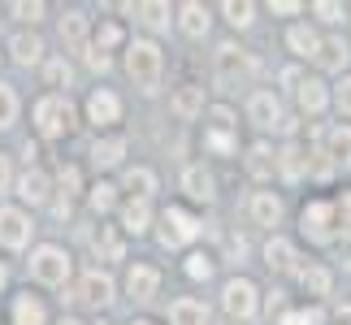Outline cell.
Here are the masks:
<instances>
[{
    "label": "cell",
    "instance_id": "obj_41",
    "mask_svg": "<svg viewBox=\"0 0 351 325\" xmlns=\"http://www.w3.org/2000/svg\"><path fill=\"white\" fill-rule=\"evenodd\" d=\"M9 13H13V18H22V22H31V26H35V22H44V13H48V9L39 5V0H18V5H9Z\"/></svg>",
    "mask_w": 351,
    "mask_h": 325
},
{
    "label": "cell",
    "instance_id": "obj_45",
    "mask_svg": "<svg viewBox=\"0 0 351 325\" xmlns=\"http://www.w3.org/2000/svg\"><path fill=\"white\" fill-rule=\"evenodd\" d=\"M334 104H339V113L351 117V74L339 78V87H334Z\"/></svg>",
    "mask_w": 351,
    "mask_h": 325
},
{
    "label": "cell",
    "instance_id": "obj_13",
    "mask_svg": "<svg viewBox=\"0 0 351 325\" xmlns=\"http://www.w3.org/2000/svg\"><path fill=\"white\" fill-rule=\"evenodd\" d=\"M274 169H278V173H282L287 182H300L304 173L313 169V156H308L300 143H287L282 152H274Z\"/></svg>",
    "mask_w": 351,
    "mask_h": 325
},
{
    "label": "cell",
    "instance_id": "obj_9",
    "mask_svg": "<svg viewBox=\"0 0 351 325\" xmlns=\"http://www.w3.org/2000/svg\"><path fill=\"white\" fill-rule=\"evenodd\" d=\"M35 234V221L26 208H13V204H0V248L9 252H22Z\"/></svg>",
    "mask_w": 351,
    "mask_h": 325
},
{
    "label": "cell",
    "instance_id": "obj_56",
    "mask_svg": "<svg viewBox=\"0 0 351 325\" xmlns=\"http://www.w3.org/2000/svg\"><path fill=\"white\" fill-rule=\"evenodd\" d=\"M130 325H156V321H130Z\"/></svg>",
    "mask_w": 351,
    "mask_h": 325
},
{
    "label": "cell",
    "instance_id": "obj_30",
    "mask_svg": "<svg viewBox=\"0 0 351 325\" xmlns=\"http://www.w3.org/2000/svg\"><path fill=\"white\" fill-rule=\"evenodd\" d=\"M287 48L295 52V57H313L317 61V48H321V35L313 31V26H291V31H287Z\"/></svg>",
    "mask_w": 351,
    "mask_h": 325
},
{
    "label": "cell",
    "instance_id": "obj_2",
    "mask_svg": "<svg viewBox=\"0 0 351 325\" xmlns=\"http://www.w3.org/2000/svg\"><path fill=\"white\" fill-rule=\"evenodd\" d=\"M213 74H217L221 87H247L261 74V61L239 44H217V52H213Z\"/></svg>",
    "mask_w": 351,
    "mask_h": 325
},
{
    "label": "cell",
    "instance_id": "obj_55",
    "mask_svg": "<svg viewBox=\"0 0 351 325\" xmlns=\"http://www.w3.org/2000/svg\"><path fill=\"white\" fill-rule=\"evenodd\" d=\"M57 325H83V321H78V317H61Z\"/></svg>",
    "mask_w": 351,
    "mask_h": 325
},
{
    "label": "cell",
    "instance_id": "obj_28",
    "mask_svg": "<svg viewBox=\"0 0 351 325\" xmlns=\"http://www.w3.org/2000/svg\"><path fill=\"white\" fill-rule=\"evenodd\" d=\"M265 265L274 269V274H287V269H295V243L282 239V234H274V239L265 243Z\"/></svg>",
    "mask_w": 351,
    "mask_h": 325
},
{
    "label": "cell",
    "instance_id": "obj_25",
    "mask_svg": "<svg viewBox=\"0 0 351 325\" xmlns=\"http://www.w3.org/2000/svg\"><path fill=\"white\" fill-rule=\"evenodd\" d=\"M121 186L130 191V200H152V191H156V173L147 169V165H130L126 173H121Z\"/></svg>",
    "mask_w": 351,
    "mask_h": 325
},
{
    "label": "cell",
    "instance_id": "obj_40",
    "mask_svg": "<svg viewBox=\"0 0 351 325\" xmlns=\"http://www.w3.org/2000/svg\"><path fill=\"white\" fill-rule=\"evenodd\" d=\"M204 147H213V152H221V156H234V134L230 130H217V126H213L208 134H204Z\"/></svg>",
    "mask_w": 351,
    "mask_h": 325
},
{
    "label": "cell",
    "instance_id": "obj_51",
    "mask_svg": "<svg viewBox=\"0 0 351 325\" xmlns=\"http://www.w3.org/2000/svg\"><path fill=\"white\" fill-rule=\"evenodd\" d=\"M282 83H287V87H300L304 74H300V70H282Z\"/></svg>",
    "mask_w": 351,
    "mask_h": 325
},
{
    "label": "cell",
    "instance_id": "obj_4",
    "mask_svg": "<svg viewBox=\"0 0 351 325\" xmlns=\"http://www.w3.org/2000/svg\"><path fill=\"white\" fill-rule=\"evenodd\" d=\"M70 274H74V261H70L65 248H57V243H44V248L31 252V278L39 287H65Z\"/></svg>",
    "mask_w": 351,
    "mask_h": 325
},
{
    "label": "cell",
    "instance_id": "obj_32",
    "mask_svg": "<svg viewBox=\"0 0 351 325\" xmlns=\"http://www.w3.org/2000/svg\"><path fill=\"white\" fill-rule=\"evenodd\" d=\"M169 325H208V308L199 300H173L169 304Z\"/></svg>",
    "mask_w": 351,
    "mask_h": 325
},
{
    "label": "cell",
    "instance_id": "obj_36",
    "mask_svg": "<svg viewBox=\"0 0 351 325\" xmlns=\"http://www.w3.org/2000/svg\"><path fill=\"white\" fill-rule=\"evenodd\" d=\"M70 78H74V70H70L65 57H48L44 61V83L48 87H70Z\"/></svg>",
    "mask_w": 351,
    "mask_h": 325
},
{
    "label": "cell",
    "instance_id": "obj_46",
    "mask_svg": "<svg viewBox=\"0 0 351 325\" xmlns=\"http://www.w3.org/2000/svg\"><path fill=\"white\" fill-rule=\"evenodd\" d=\"M83 57H87V65H91V70H100V74L113 65V61H109V52H100V48H91V44L83 48Z\"/></svg>",
    "mask_w": 351,
    "mask_h": 325
},
{
    "label": "cell",
    "instance_id": "obj_54",
    "mask_svg": "<svg viewBox=\"0 0 351 325\" xmlns=\"http://www.w3.org/2000/svg\"><path fill=\"white\" fill-rule=\"evenodd\" d=\"M5 282H9V269H5V265H0V291H5Z\"/></svg>",
    "mask_w": 351,
    "mask_h": 325
},
{
    "label": "cell",
    "instance_id": "obj_15",
    "mask_svg": "<svg viewBox=\"0 0 351 325\" xmlns=\"http://www.w3.org/2000/svg\"><path fill=\"white\" fill-rule=\"evenodd\" d=\"M182 191L191 200H199V204H213V200H217V178H213L204 165H186L182 169Z\"/></svg>",
    "mask_w": 351,
    "mask_h": 325
},
{
    "label": "cell",
    "instance_id": "obj_21",
    "mask_svg": "<svg viewBox=\"0 0 351 325\" xmlns=\"http://www.w3.org/2000/svg\"><path fill=\"white\" fill-rule=\"evenodd\" d=\"M13 325H48V308L39 295H13Z\"/></svg>",
    "mask_w": 351,
    "mask_h": 325
},
{
    "label": "cell",
    "instance_id": "obj_42",
    "mask_svg": "<svg viewBox=\"0 0 351 325\" xmlns=\"http://www.w3.org/2000/svg\"><path fill=\"white\" fill-rule=\"evenodd\" d=\"M117 44H121V26H117V22H100V31H96V44H91V48L109 52V48H117Z\"/></svg>",
    "mask_w": 351,
    "mask_h": 325
},
{
    "label": "cell",
    "instance_id": "obj_24",
    "mask_svg": "<svg viewBox=\"0 0 351 325\" xmlns=\"http://www.w3.org/2000/svg\"><path fill=\"white\" fill-rule=\"evenodd\" d=\"M347 61H351V48L343 44V39H321V48H317V65H321V70L343 74Z\"/></svg>",
    "mask_w": 351,
    "mask_h": 325
},
{
    "label": "cell",
    "instance_id": "obj_22",
    "mask_svg": "<svg viewBox=\"0 0 351 325\" xmlns=\"http://www.w3.org/2000/svg\"><path fill=\"white\" fill-rule=\"evenodd\" d=\"M121 156H126V139H121V134H104V139L91 143V160H96V169H117Z\"/></svg>",
    "mask_w": 351,
    "mask_h": 325
},
{
    "label": "cell",
    "instance_id": "obj_18",
    "mask_svg": "<svg viewBox=\"0 0 351 325\" xmlns=\"http://www.w3.org/2000/svg\"><path fill=\"white\" fill-rule=\"evenodd\" d=\"M57 35H61V44L70 48V52H83V48H87V13L65 9L61 22H57Z\"/></svg>",
    "mask_w": 351,
    "mask_h": 325
},
{
    "label": "cell",
    "instance_id": "obj_17",
    "mask_svg": "<svg viewBox=\"0 0 351 325\" xmlns=\"http://www.w3.org/2000/svg\"><path fill=\"white\" fill-rule=\"evenodd\" d=\"M173 13H178V26H182V35H191V39H204V35H208V26H213V13H208V5H199V0H186V5H178Z\"/></svg>",
    "mask_w": 351,
    "mask_h": 325
},
{
    "label": "cell",
    "instance_id": "obj_43",
    "mask_svg": "<svg viewBox=\"0 0 351 325\" xmlns=\"http://www.w3.org/2000/svg\"><path fill=\"white\" fill-rule=\"evenodd\" d=\"M213 274V261L204 252H195V256H186V278H195V282H204Z\"/></svg>",
    "mask_w": 351,
    "mask_h": 325
},
{
    "label": "cell",
    "instance_id": "obj_20",
    "mask_svg": "<svg viewBox=\"0 0 351 325\" xmlns=\"http://www.w3.org/2000/svg\"><path fill=\"white\" fill-rule=\"evenodd\" d=\"M169 108H173V117H178V121H195L199 113H204V87H191V83L178 87L169 96Z\"/></svg>",
    "mask_w": 351,
    "mask_h": 325
},
{
    "label": "cell",
    "instance_id": "obj_29",
    "mask_svg": "<svg viewBox=\"0 0 351 325\" xmlns=\"http://www.w3.org/2000/svg\"><path fill=\"white\" fill-rule=\"evenodd\" d=\"M121 230H126V234L152 230V204H147V200H130V204L121 208Z\"/></svg>",
    "mask_w": 351,
    "mask_h": 325
},
{
    "label": "cell",
    "instance_id": "obj_44",
    "mask_svg": "<svg viewBox=\"0 0 351 325\" xmlns=\"http://www.w3.org/2000/svg\"><path fill=\"white\" fill-rule=\"evenodd\" d=\"M313 13H317L321 22H343V18H347V9L339 5V0H317V5H313Z\"/></svg>",
    "mask_w": 351,
    "mask_h": 325
},
{
    "label": "cell",
    "instance_id": "obj_7",
    "mask_svg": "<svg viewBox=\"0 0 351 325\" xmlns=\"http://www.w3.org/2000/svg\"><path fill=\"white\" fill-rule=\"evenodd\" d=\"M160 243L165 248H186V243H195L199 239V221L186 208H178V204H169L165 213H160Z\"/></svg>",
    "mask_w": 351,
    "mask_h": 325
},
{
    "label": "cell",
    "instance_id": "obj_31",
    "mask_svg": "<svg viewBox=\"0 0 351 325\" xmlns=\"http://www.w3.org/2000/svg\"><path fill=\"white\" fill-rule=\"evenodd\" d=\"M300 287L313 295V300H326V295L334 291V274L321 269V265H308V269H300Z\"/></svg>",
    "mask_w": 351,
    "mask_h": 325
},
{
    "label": "cell",
    "instance_id": "obj_14",
    "mask_svg": "<svg viewBox=\"0 0 351 325\" xmlns=\"http://www.w3.org/2000/svg\"><path fill=\"white\" fill-rule=\"evenodd\" d=\"M126 291H130V300L147 304V300H152V295L160 291V269H156V265H130V274H126Z\"/></svg>",
    "mask_w": 351,
    "mask_h": 325
},
{
    "label": "cell",
    "instance_id": "obj_53",
    "mask_svg": "<svg viewBox=\"0 0 351 325\" xmlns=\"http://www.w3.org/2000/svg\"><path fill=\"white\" fill-rule=\"evenodd\" d=\"M278 325H300V313H282V321Z\"/></svg>",
    "mask_w": 351,
    "mask_h": 325
},
{
    "label": "cell",
    "instance_id": "obj_52",
    "mask_svg": "<svg viewBox=\"0 0 351 325\" xmlns=\"http://www.w3.org/2000/svg\"><path fill=\"white\" fill-rule=\"evenodd\" d=\"M334 325H351V304H343L339 313H334Z\"/></svg>",
    "mask_w": 351,
    "mask_h": 325
},
{
    "label": "cell",
    "instance_id": "obj_35",
    "mask_svg": "<svg viewBox=\"0 0 351 325\" xmlns=\"http://www.w3.org/2000/svg\"><path fill=\"white\" fill-rule=\"evenodd\" d=\"M221 13H226L230 26H239V31H247V26L256 22V5H252V0H226Z\"/></svg>",
    "mask_w": 351,
    "mask_h": 325
},
{
    "label": "cell",
    "instance_id": "obj_37",
    "mask_svg": "<svg viewBox=\"0 0 351 325\" xmlns=\"http://www.w3.org/2000/svg\"><path fill=\"white\" fill-rule=\"evenodd\" d=\"M87 204H91V213H109L117 204V186L113 182H96V186H91V195H87Z\"/></svg>",
    "mask_w": 351,
    "mask_h": 325
},
{
    "label": "cell",
    "instance_id": "obj_19",
    "mask_svg": "<svg viewBox=\"0 0 351 325\" xmlns=\"http://www.w3.org/2000/svg\"><path fill=\"white\" fill-rule=\"evenodd\" d=\"M247 217L256 226H269L274 230L278 221H282V200L274 195V191H252V200H247Z\"/></svg>",
    "mask_w": 351,
    "mask_h": 325
},
{
    "label": "cell",
    "instance_id": "obj_49",
    "mask_svg": "<svg viewBox=\"0 0 351 325\" xmlns=\"http://www.w3.org/2000/svg\"><path fill=\"white\" fill-rule=\"evenodd\" d=\"M334 208H339V217H343V221H339V230L347 234V230H351V191L343 195V204H334Z\"/></svg>",
    "mask_w": 351,
    "mask_h": 325
},
{
    "label": "cell",
    "instance_id": "obj_11",
    "mask_svg": "<svg viewBox=\"0 0 351 325\" xmlns=\"http://www.w3.org/2000/svg\"><path fill=\"white\" fill-rule=\"evenodd\" d=\"M9 52H13V61H18L22 70H35V65L48 61V48H44V39H39L35 31H18L9 39Z\"/></svg>",
    "mask_w": 351,
    "mask_h": 325
},
{
    "label": "cell",
    "instance_id": "obj_26",
    "mask_svg": "<svg viewBox=\"0 0 351 325\" xmlns=\"http://www.w3.org/2000/svg\"><path fill=\"white\" fill-rule=\"evenodd\" d=\"M330 160V165H351V126H334L330 134H326V152H321Z\"/></svg>",
    "mask_w": 351,
    "mask_h": 325
},
{
    "label": "cell",
    "instance_id": "obj_1",
    "mask_svg": "<svg viewBox=\"0 0 351 325\" xmlns=\"http://www.w3.org/2000/svg\"><path fill=\"white\" fill-rule=\"evenodd\" d=\"M126 74L130 83L143 91V96H152L160 87V74H165V52H160L152 39H134L126 48Z\"/></svg>",
    "mask_w": 351,
    "mask_h": 325
},
{
    "label": "cell",
    "instance_id": "obj_38",
    "mask_svg": "<svg viewBox=\"0 0 351 325\" xmlns=\"http://www.w3.org/2000/svg\"><path fill=\"white\" fill-rule=\"evenodd\" d=\"M18 108H22V104H18V91L0 83V130H9L13 121H18Z\"/></svg>",
    "mask_w": 351,
    "mask_h": 325
},
{
    "label": "cell",
    "instance_id": "obj_3",
    "mask_svg": "<svg viewBox=\"0 0 351 325\" xmlns=\"http://www.w3.org/2000/svg\"><path fill=\"white\" fill-rule=\"evenodd\" d=\"M35 130L44 139H61V134L74 130V104L61 96V91H48V96L35 100Z\"/></svg>",
    "mask_w": 351,
    "mask_h": 325
},
{
    "label": "cell",
    "instance_id": "obj_33",
    "mask_svg": "<svg viewBox=\"0 0 351 325\" xmlns=\"http://www.w3.org/2000/svg\"><path fill=\"white\" fill-rule=\"evenodd\" d=\"M247 173L256 182L274 178V147H269V143H252L247 147Z\"/></svg>",
    "mask_w": 351,
    "mask_h": 325
},
{
    "label": "cell",
    "instance_id": "obj_23",
    "mask_svg": "<svg viewBox=\"0 0 351 325\" xmlns=\"http://www.w3.org/2000/svg\"><path fill=\"white\" fill-rule=\"evenodd\" d=\"M295 100H300V108L304 113H326V104H330V91H326V83L321 78H304L300 87H295Z\"/></svg>",
    "mask_w": 351,
    "mask_h": 325
},
{
    "label": "cell",
    "instance_id": "obj_12",
    "mask_svg": "<svg viewBox=\"0 0 351 325\" xmlns=\"http://www.w3.org/2000/svg\"><path fill=\"white\" fill-rule=\"evenodd\" d=\"M87 121H96L100 130L121 121V100L113 96L109 87H100V91H91V96H87Z\"/></svg>",
    "mask_w": 351,
    "mask_h": 325
},
{
    "label": "cell",
    "instance_id": "obj_47",
    "mask_svg": "<svg viewBox=\"0 0 351 325\" xmlns=\"http://www.w3.org/2000/svg\"><path fill=\"white\" fill-rule=\"evenodd\" d=\"M269 13H278V18H295V13H304V5H300V0H274Z\"/></svg>",
    "mask_w": 351,
    "mask_h": 325
},
{
    "label": "cell",
    "instance_id": "obj_48",
    "mask_svg": "<svg viewBox=\"0 0 351 325\" xmlns=\"http://www.w3.org/2000/svg\"><path fill=\"white\" fill-rule=\"evenodd\" d=\"M300 325H326V313L313 304V308H300Z\"/></svg>",
    "mask_w": 351,
    "mask_h": 325
},
{
    "label": "cell",
    "instance_id": "obj_27",
    "mask_svg": "<svg viewBox=\"0 0 351 325\" xmlns=\"http://www.w3.org/2000/svg\"><path fill=\"white\" fill-rule=\"evenodd\" d=\"M126 13H134L143 26H152V31H165V26L173 22V9L165 5V0H147V5H126Z\"/></svg>",
    "mask_w": 351,
    "mask_h": 325
},
{
    "label": "cell",
    "instance_id": "obj_10",
    "mask_svg": "<svg viewBox=\"0 0 351 325\" xmlns=\"http://www.w3.org/2000/svg\"><path fill=\"white\" fill-rule=\"evenodd\" d=\"M247 117L256 121L261 130H278L282 126V100H278V91H252V100H247Z\"/></svg>",
    "mask_w": 351,
    "mask_h": 325
},
{
    "label": "cell",
    "instance_id": "obj_16",
    "mask_svg": "<svg viewBox=\"0 0 351 325\" xmlns=\"http://www.w3.org/2000/svg\"><path fill=\"white\" fill-rule=\"evenodd\" d=\"M18 195H22V204H31V208L48 204V200H52V178L44 169H26L18 178Z\"/></svg>",
    "mask_w": 351,
    "mask_h": 325
},
{
    "label": "cell",
    "instance_id": "obj_39",
    "mask_svg": "<svg viewBox=\"0 0 351 325\" xmlns=\"http://www.w3.org/2000/svg\"><path fill=\"white\" fill-rule=\"evenodd\" d=\"M57 186H61V200L70 204V200L83 191V173H78L74 165H61V173H57Z\"/></svg>",
    "mask_w": 351,
    "mask_h": 325
},
{
    "label": "cell",
    "instance_id": "obj_8",
    "mask_svg": "<svg viewBox=\"0 0 351 325\" xmlns=\"http://www.w3.org/2000/svg\"><path fill=\"white\" fill-rule=\"evenodd\" d=\"M74 300L83 304V308H109L117 300V282L104 274V269H87L83 278H78V287H74Z\"/></svg>",
    "mask_w": 351,
    "mask_h": 325
},
{
    "label": "cell",
    "instance_id": "obj_5",
    "mask_svg": "<svg viewBox=\"0 0 351 325\" xmlns=\"http://www.w3.org/2000/svg\"><path fill=\"white\" fill-rule=\"evenodd\" d=\"M300 226H304V234L313 239V243H330V239L343 234V230H339V208H334V200H313V204H304Z\"/></svg>",
    "mask_w": 351,
    "mask_h": 325
},
{
    "label": "cell",
    "instance_id": "obj_6",
    "mask_svg": "<svg viewBox=\"0 0 351 325\" xmlns=\"http://www.w3.org/2000/svg\"><path fill=\"white\" fill-rule=\"evenodd\" d=\"M221 308L230 313V321H252L256 313H261V291H256V282L230 278L221 287Z\"/></svg>",
    "mask_w": 351,
    "mask_h": 325
},
{
    "label": "cell",
    "instance_id": "obj_50",
    "mask_svg": "<svg viewBox=\"0 0 351 325\" xmlns=\"http://www.w3.org/2000/svg\"><path fill=\"white\" fill-rule=\"evenodd\" d=\"M13 186V169H9V156H0V191Z\"/></svg>",
    "mask_w": 351,
    "mask_h": 325
},
{
    "label": "cell",
    "instance_id": "obj_34",
    "mask_svg": "<svg viewBox=\"0 0 351 325\" xmlns=\"http://www.w3.org/2000/svg\"><path fill=\"white\" fill-rule=\"evenodd\" d=\"M91 248H96L100 261H121V256H126V243L113 234V226H100V234H96V243H91Z\"/></svg>",
    "mask_w": 351,
    "mask_h": 325
}]
</instances>
